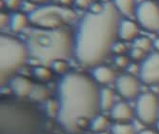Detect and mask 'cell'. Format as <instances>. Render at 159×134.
Here are the masks:
<instances>
[{
	"mask_svg": "<svg viewBox=\"0 0 159 134\" xmlns=\"http://www.w3.org/2000/svg\"><path fill=\"white\" fill-rule=\"evenodd\" d=\"M120 21L112 2L104 3L99 12L84 14L75 33V58L81 66L93 69L103 63L116 42Z\"/></svg>",
	"mask_w": 159,
	"mask_h": 134,
	"instance_id": "obj_1",
	"label": "cell"
},
{
	"mask_svg": "<svg viewBox=\"0 0 159 134\" xmlns=\"http://www.w3.org/2000/svg\"><path fill=\"white\" fill-rule=\"evenodd\" d=\"M100 89L93 77L82 72H69L61 77L57 85V121L66 131L79 133L100 114Z\"/></svg>",
	"mask_w": 159,
	"mask_h": 134,
	"instance_id": "obj_2",
	"label": "cell"
},
{
	"mask_svg": "<svg viewBox=\"0 0 159 134\" xmlns=\"http://www.w3.org/2000/svg\"><path fill=\"white\" fill-rule=\"evenodd\" d=\"M25 43L30 57L42 66L51 67L56 60L75 57V35L67 29L34 28Z\"/></svg>",
	"mask_w": 159,
	"mask_h": 134,
	"instance_id": "obj_3",
	"label": "cell"
},
{
	"mask_svg": "<svg viewBox=\"0 0 159 134\" xmlns=\"http://www.w3.org/2000/svg\"><path fill=\"white\" fill-rule=\"evenodd\" d=\"M30 58L26 43L8 34L0 35V84H9Z\"/></svg>",
	"mask_w": 159,
	"mask_h": 134,
	"instance_id": "obj_4",
	"label": "cell"
},
{
	"mask_svg": "<svg viewBox=\"0 0 159 134\" xmlns=\"http://www.w3.org/2000/svg\"><path fill=\"white\" fill-rule=\"evenodd\" d=\"M30 24L36 29H66L78 21L74 10L62 5H44L27 14Z\"/></svg>",
	"mask_w": 159,
	"mask_h": 134,
	"instance_id": "obj_5",
	"label": "cell"
},
{
	"mask_svg": "<svg viewBox=\"0 0 159 134\" xmlns=\"http://www.w3.org/2000/svg\"><path fill=\"white\" fill-rule=\"evenodd\" d=\"M2 134H34L38 128V119L27 109L16 106L1 107Z\"/></svg>",
	"mask_w": 159,
	"mask_h": 134,
	"instance_id": "obj_6",
	"label": "cell"
},
{
	"mask_svg": "<svg viewBox=\"0 0 159 134\" xmlns=\"http://www.w3.org/2000/svg\"><path fill=\"white\" fill-rule=\"evenodd\" d=\"M135 114L145 125L156 124L159 120V98L152 92L139 94L136 99Z\"/></svg>",
	"mask_w": 159,
	"mask_h": 134,
	"instance_id": "obj_7",
	"label": "cell"
},
{
	"mask_svg": "<svg viewBox=\"0 0 159 134\" xmlns=\"http://www.w3.org/2000/svg\"><path fill=\"white\" fill-rule=\"evenodd\" d=\"M135 18L143 29L152 33L159 32V4L153 0L138 4Z\"/></svg>",
	"mask_w": 159,
	"mask_h": 134,
	"instance_id": "obj_8",
	"label": "cell"
},
{
	"mask_svg": "<svg viewBox=\"0 0 159 134\" xmlns=\"http://www.w3.org/2000/svg\"><path fill=\"white\" fill-rule=\"evenodd\" d=\"M139 79L147 86L159 84V51L151 53L139 66Z\"/></svg>",
	"mask_w": 159,
	"mask_h": 134,
	"instance_id": "obj_9",
	"label": "cell"
},
{
	"mask_svg": "<svg viewBox=\"0 0 159 134\" xmlns=\"http://www.w3.org/2000/svg\"><path fill=\"white\" fill-rule=\"evenodd\" d=\"M141 83L140 79L135 77L134 74H122L115 81V87L122 98L132 100L139 96Z\"/></svg>",
	"mask_w": 159,
	"mask_h": 134,
	"instance_id": "obj_10",
	"label": "cell"
},
{
	"mask_svg": "<svg viewBox=\"0 0 159 134\" xmlns=\"http://www.w3.org/2000/svg\"><path fill=\"white\" fill-rule=\"evenodd\" d=\"M34 83L25 76L16 75L11 79L9 82V86L11 89L13 94L19 97L24 98L27 96H30L34 87Z\"/></svg>",
	"mask_w": 159,
	"mask_h": 134,
	"instance_id": "obj_11",
	"label": "cell"
},
{
	"mask_svg": "<svg viewBox=\"0 0 159 134\" xmlns=\"http://www.w3.org/2000/svg\"><path fill=\"white\" fill-rule=\"evenodd\" d=\"M135 110L126 102H118L111 110V117L115 123H129L134 119Z\"/></svg>",
	"mask_w": 159,
	"mask_h": 134,
	"instance_id": "obj_12",
	"label": "cell"
},
{
	"mask_svg": "<svg viewBox=\"0 0 159 134\" xmlns=\"http://www.w3.org/2000/svg\"><path fill=\"white\" fill-rule=\"evenodd\" d=\"M139 29L135 22L131 19H121L118 29V37L125 42L134 41L138 37Z\"/></svg>",
	"mask_w": 159,
	"mask_h": 134,
	"instance_id": "obj_13",
	"label": "cell"
},
{
	"mask_svg": "<svg viewBox=\"0 0 159 134\" xmlns=\"http://www.w3.org/2000/svg\"><path fill=\"white\" fill-rule=\"evenodd\" d=\"M92 77L97 84L100 85H110L116 81L114 70L104 65L94 67L92 69Z\"/></svg>",
	"mask_w": 159,
	"mask_h": 134,
	"instance_id": "obj_14",
	"label": "cell"
},
{
	"mask_svg": "<svg viewBox=\"0 0 159 134\" xmlns=\"http://www.w3.org/2000/svg\"><path fill=\"white\" fill-rule=\"evenodd\" d=\"M112 4L122 16L129 18L135 16V11L138 5L136 0H112Z\"/></svg>",
	"mask_w": 159,
	"mask_h": 134,
	"instance_id": "obj_15",
	"label": "cell"
},
{
	"mask_svg": "<svg viewBox=\"0 0 159 134\" xmlns=\"http://www.w3.org/2000/svg\"><path fill=\"white\" fill-rule=\"evenodd\" d=\"M30 20H29L28 16H26L23 12H14L10 16V29L14 34L21 33L22 31L28 27Z\"/></svg>",
	"mask_w": 159,
	"mask_h": 134,
	"instance_id": "obj_16",
	"label": "cell"
},
{
	"mask_svg": "<svg viewBox=\"0 0 159 134\" xmlns=\"http://www.w3.org/2000/svg\"><path fill=\"white\" fill-rule=\"evenodd\" d=\"M114 92L112 89L109 87H103L100 89V108L101 111H109L111 110L114 103Z\"/></svg>",
	"mask_w": 159,
	"mask_h": 134,
	"instance_id": "obj_17",
	"label": "cell"
},
{
	"mask_svg": "<svg viewBox=\"0 0 159 134\" xmlns=\"http://www.w3.org/2000/svg\"><path fill=\"white\" fill-rule=\"evenodd\" d=\"M109 127H110V120L106 116L101 115V114L94 117L91 121V125H90L92 131L96 132V133L105 131L106 129L109 128Z\"/></svg>",
	"mask_w": 159,
	"mask_h": 134,
	"instance_id": "obj_18",
	"label": "cell"
},
{
	"mask_svg": "<svg viewBox=\"0 0 159 134\" xmlns=\"http://www.w3.org/2000/svg\"><path fill=\"white\" fill-rule=\"evenodd\" d=\"M52 69H51L49 67L46 66H37L34 67L33 69V74L35 79H37L40 82H49L52 79L53 73Z\"/></svg>",
	"mask_w": 159,
	"mask_h": 134,
	"instance_id": "obj_19",
	"label": "cell"
},
{
	"mask_svg": "<svg viewBox=\"0 0 159 134\" xmlns=\"http://www.w3.org/2000/svg\"><path fill=\"white\" fill-rule=\"evenodd\" d=\"M50 92L48 88L42 84H34L30 97L36 102H43L48 99Z\"/></svg>",
	"mask_w": 159,
	"mask_h": 134,
	"instance_id": "obj_20",
	"label": "cell"
},
{
	"mask_svg": "<svg viewBox=\"0 0 159 134\" xmlns=\"http://www.w3.org/2000/svg\"><path fill=\"white\" fill-rule=\"evenodd\" d=\"M112 134H137L136 128L129 123H114L111 126Z\"/></svg>",
	"mask_w": 159,
	"mask_h": 134,
	"instance_id": "obj_21",
	"label": "cell"
},
{
	"mask_svg": "<svg viewBox=\"0 0 159 134\" xmlns=\"http://www.w3.org/2000/svg\"><path fill=\"white\" fill-rule=\"evenodd\" d=\"M134 48H138L143 50L144 51H148L152 49V47H153V42L146 36H141V37H137L134 41Z\"/></svg>",
	"mask_w": 159,
	"mask_h": 134,
	"instance_id": "obj_22",
	"label": "cell"
},
{
	"mask_svg": "<svg viewBox=\"0 0 159 134\" xmlns=\"http://www.w3.org/2000/svg\"><path fill=\"white\" fill-rule=\"evenodd\" d=\"M45 111L48 114V116L50 117H56L58 115L59 112V104L57 100H53V99H50L46 101L45 104Z\"/></svg>",
	"mask_w": 159,
	"mask_h": 134,
	"instance_id": "obj_23",
	"label": "cell"
},
{
	"mask_svg": "<svg viewBox=\"0 0 159 134\" xmlns=\"http://www.w3.org/2000/svg\"><path fill=\"white\" fill-rule=\"evenodd\" d=\"M51 68L53 72L61 74V75H65V74L70 72V66L67 60H56L52 64Z\"/></svg>",
	"mask_w": 159,
	"mask_h": 134,
	"instance_id": "obj_24",
	"label": "cell"
},
{
	"mask_svg": "<svg viewBox=\"0 0 159 134\" xmlns=\"http://www.w3.org/2000/svg\"><path fill=\"white\" fill-rule=\"evenodd\" d=\"M129 58L127 55H116L114 58V64L120 69H126L129 66Z\"/></svg>",
	"mask_w": 159,
	"mask_h": 134,
	"instance_id": "obj_25",
	"label": "cell"
},
{
	"mask_svg": "<svg viewBox=\"0 0 159 134\" xmlns=\"http://www.w3.org/2000/svg\"><path fill=\"white\" fill-rule=\"evenodd\" d=\"M129 56H131L135 61H141V60L143 61L144 59H145V56H146V51H144L141 49L133 47L131 52H129Z\"/></svg>",
	"mask_w": 159,
	"mask_h": 134,
	"instance_id": "obj_26",
	"label": "cell"
},
{
	"mask_svg": "<svg viewBox=\"0 0 159 134\" xmlns=\"http://www.w3.org/2000/svg\"><path fill=\"white\" fill-rule=\"evenodd\" d=\"M111 51L116 55H124V53L127 51V46L123 42H115L113 45Z\"/></svg>",
	"mask_w": 159,
	"mask_h": 134,
	"instance_id": "obj_27",
	"label": "cell"
},
{
	"mask_svg": "<svg viewBox=\"0 0 159 134\" xmlns=\"http://www.w3.org/2000/svg\"><path fill=\"white\" fill-rule=\"evenodd\" d=\"M5 6L11 11H16L22 8V0H4Z\"/></svg>",
	"mask_w": 159,
	"mask_h": 134,
	"instance_id": "obj_28",
	"label": "cell"
},
{
	"mask_svg": "<svg viewBox=\"0 0 159 134\" xmlns=\"http://www.w3.org/2000/svg\"><path fill=\"white\" fill-rule=\"evenodd\" d=\"M74 3L79 9L87 10L91 9V7L93 5V0H74Z\"/></svg>",
	"mask_w": 159,
	"mask_h": 134,
	"instance_id": "obj_29",
	"label": "cell"
},
{
	"mask_svg": "<svg viewBox=\"0 0 159 134\" xmlns=\"http://www.w3.org/2000/svg\"><path fill=\"white\" fill-rule=\"evenodd\" d=\"M0 19H1V21H0L1 28L6 27L10 23V17H8V16L4 12H1V14H0Z\"/></svg>",
	"mask_w": 159,
	"mask_h": 134,
	"instance_id": "obj_30",
	"label": "cell"
},
{
	"mask_svg": "<svg viewBox=\"0 0 159 134\" xmlns=\"http://www.w3.org/2000/svg\"><path fill=\"white\" fill-rule=\"evenodd\" d=\"M30 2L34 3V5H41V6H44V5H48L52 0H29Z\"/></svg>",
	"mask_w": 159,
	"mask_h": 134,
	"instance_id": "obj_31",
	"label": "cell"
},
{
	"mask_svg": "<svg viewBox=\"0 0 159 134\" xmlns=\"http://www.w3.org/2000/svg\"><path fill=\"white\" fill-rule=\"evenodd\" d=\"M137 134H159V132H156L152 129H143V130L139 131Z\"/></svg>",
	"mask_w": 159,
	"mask_h": 134,
	"instance_id": "obj_32",
	"label": "cell"
},
{
	"mask_svg": "<svg viewBox=\"0 0 159 134\" xmlns=\"http://www.w3.org/2000/svg\"><path fill=\"white\" fill-rule=\"evenodd\" d=\"M73 3H74V0H60V4L65 7H68Z\"/></svg>",
	"mask_w": 159,
	"mask_h": 134,
	"instance_id": "obj_33",
	"label": "cell"
},
{
	"mask_svg": "<svg viewBox=\"0 0 159 134\" xmlns=\"http://www.w3.org/2000/svg\"><path fill=\"white\" fill-rule=\"evenodd\" d=\"M153 48L156 50V51H159V37L153 41Z\"/></svg>",
	"mask_w": 159,
	"mask_h": 134,
	"instance_id": "obj_34",
	"label": "cell"
},
{
	"mask_svg": "<svg viewBox=\"0 0 159 134\" xmlns=\"http://www.w3.org/2000/svg\"><path fill=\"white\" fill-rule=\"evenodd\" d=\"M147 1H150V0H136L137 4H141V3H144V2H147Z\"/></svg>",
	"mask_w": 159,
	"mask_h": 134,
	"instance_id": "obj_35",
	"label": "cell"
},
{
	"mask_svg": "<svg viewBox=\"0 0 159 134\" xmlns=\"http://www.w3.org/2000/svg\"><path fill=\"white\" fill-rule=\"evenodd\" d=\"M155 125H156V128H157V130H158V132H159V120L156 122V124H155Z\"/></svg>",
	"mask_w": 159,
	"mask_h": 134,
	"instance_id": "obj_36",
	"label": "cell"
},
{
	"mask_svg": "<svg viewBox=\"0 0 159 134\" xmlns=\"http://www.w3.org/2000/svg\"><path fill=\"white\" fill-rule=\"evenodd\" d=\"M102 1H103V3H108V2H111L110 0H102Z\"/></svg>",
	"mask_w": 159,
	"mask_h": 134,
	"instance_id": "obj_37",
	"label": "cell"
}]
</instances>
